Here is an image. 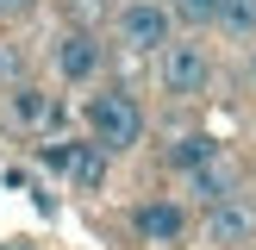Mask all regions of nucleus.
<instances>
[{
  "instance_id": "0eeeda50",
  "label": "nucleus",
  "mask_w": 256,
  "mask_h": 250,
  "mask_svg": "<svg viewBox=\"0 0 256 250\" xmlns=\"http://www.w3.org/2000/svg\"><path fill=\"white\" fill-rule=\"evenodd\" d=\"M206 238H212L219 250H244L250 238H256V206L238 200V194L219 200V206H206Z\"/></svg>"
},
{
  "instance_id": "f3484780",
  "label": "nucleus",
  "mask_w": 256,
  "mask_h": 250,
  "mask_svg": "<svg viewBox=\"0 0 256 250\" xmlns=\"http://www.w3.org/2000/svg\"><path fill=\"white\" fill-rule=\"evenodd\" d=\"M0 19H6V12H0Z\"/></svg>"
},
{
  "instance_id": "2eb2a0df",
  "label": "nucleus",
  "mask_w": 256,
  "mask_h": 250,
  "mask_svg": "<svg viewBox=\"0 0 256 250\" xmlns=\"http://www.w3.org/2000/svg\"><path fill=\"white\" fill-rule=\"evenodd\" d=\"M156 6H175V0H156Z\"/></svg>"
},
{
  "instance_id": "7ed1b4c3",
  "label": "nucleus",
  "mask_w": 256,
  "mask_h": 250,
  "mask_svg": "<svg viewBox=\"0 0 256 250\" xmlns=\"http://www.w3.org/2000/svg\"><path fill=\"white\" fill-rule=\"evenodd\" d=\"M112 38H119L132 56H156L175 38V12L156 6V0H125V6L112 12Z\"/></svg>"
},
{
  "instance_id": "9b49d317",
  "label": "nucleus",
  "mask_w": 256,
  "mask_h": 250,
  "mask_svg": "<svg viewBox=\"0 0 256 250\" xmlns=\"http://www.w3.org/2000/svg\"><path fill=\"white\" fill-rule=\"evenodd\" d=\"M219 25L225 38H256V0H219Z\"/></svg>"
},
{
  "instance_id": "dca6fc26",
  "label": "nucleus",
  "mask_w": 256,
  "mask_h": 250,
  "mask_svg": "<svg viewBox=\"0 0 256 250\" xmlns=\"http://www.w3.org/2000/svg\"><path fill=\"white\" fill-rule=\"evenodd\" d=\"M88 6H100V0H88Z\"/></svg>"
},
{
  "instance_id": "20e7f679",
  "label": "nucleus",
  "mask_w": 256,
  "mask_h": 250,
  "mask_svg": "<svg viewBox=\"0 0 256 250\" xmlns=\"http://www.w3.org/2000/svg\"><path fill=\"white\" fill-rule=\"evenodd\" d=\"M38 156H44V169H56L82 194H100L106 188V169H112V150H100L94 138H62V144H44Z\"/></svg>"
},
{
  "instance_id": "ddd939ff",
  "label": "nucleus",
  "mask_w": 256,
  "mask_h": 250,
  "mask_svg": "<svg viewBox=\"0 0 256 250\" xmlns=\"http://www.w3.org/2000/svg\"><path fill=\"white\" fill-rule=\"evenodd\" d=\"M32 6H38V0H0V12H6V19H25Z\"/></svg>"
},
{
  "instance_id": "423d86ee",
  "label": "nucleus",
  "mask_w": 256,
  "mask_h": 250,
  "mask_svg": "<svg viewBox=\"0 0 256 250\" xmlns=\"http://www.w3.org/2000/svg\"><path fill=\"white\" fill-rule=\"evenodd\" d=\"M132 232L144 238V244H156V250H175V244L188 238V206L169 200V194L138 200V206H132Z\"/></svg>"
},
{
  "instance_id": "1a4fd4ad",
  "label": "nucleus",
  "mask_w": 256,
  "mask_h": 250,
  "mask_svg": "<svg viewBox=\"0 0 256 250\" xmlns=\"http://www.w3.org/2000/svg\"><path fill=\"white\" fill-rule=\"evenodd\" d=\"M188 194L200 200V206H219V200H232L238 194V169L225 156H212V162H200L194 175H188Z\"/></svg>"
},
{
  "instance_id": "6e6552de",
  "label": "nucleus",
  "mask_w": 256,
  "mask_h": 250,
  "mask_svg": "<svg viewBox=\"0 0 256 250\" xmlns=\"http://www.w3.org/2000/svg\"><path fill=\"white\" fill-rule=\"evenodd\" d=\"M6 112H12L19 132H50V125L62 119V100L50 94V88H38V82H19V88L6 94Z\"/></svg>"
},
{
  "instance_id": "f03ea898",
  "label": "nucleus",
  "mask_w": 256,
  "mask_h": 250,
  "mask_svg": "<svg viewBox=\"0 0 256 250\" xmlns=\"http://www.w3.org/2000/svg\"><path fill=\"white\" fill-rule=\"evenodd\" d=\"M156 88L175 100H200L212 88V50L200 38H169L156 50Z\"/></svg>"
},
{
  "instance_id": "4468645a",
  "label": "nucleus",
  "mask_w": 256,
  "mask_h": 250,
  "mask_svg": "<svg viewBox=\"0 0 256 250\" xmlns=\"http://www.w3.org/2000/svg\"><path fill=\"white\" fill-rule=\"evenodd\" d=\"M250 82H256V50H250Z\"/></svg>"
},
{
  "instance_id": "39448f33",
  "label": "nucleus",
  "mask_w": 256,
  "mask_h": 250,
  "mask_svg": "<svg viewBox=\"0 0 256 250\" xmlns=\"http://www.w3.org/2000/svg\"><path fill=\"white\" fill-rule=\"evenodd\" d=\"M50 69H56L69 88H88V82H100V69H106V44H100L88 25H69V32H56V44H50Z\"/></svg>"
},
{
  "instance_id": "9d476101",
  "label": "nucleus",
  "mask_w": 256,
  "mask_h": 250,
  "mask_svg": "<svg viewBox=\"0 0 256 250\" xmlns=\"http://www.w3.org/2000/svg\"><path fill=\"white\" fill-rule=\"evenodd\" d=\"M212 156H225V150H219V138H206V132H188V138L169 144V169H182V175H194L200 162H212Z\"/></svg>"
},
{
  "instance_id": "f257e3e1",
  "label": "nucleus",
  "mask_w": 256,
  "mask_h": 250,
  "mask_svg": "<svg viewBox=\"0 0 256 250\" xmlns=\"http://www.w3.org/2000/svg\"><path fill=\"white\" fill-rule=\"evenodd\" d=\"M82 125H88V138H94L100 150H112V156H125V150H138L144 144V106H138V94L132 88H94V94L82 100Z\"/></svg>"
},
{
  "instance_id": "f8f14e48",
  "label": "nucleus",
  "mask_w": 256,
  "mask_h": 250,
  "mask_svg": "<svg viewBox=\"0 0 256 250\" xmlns=\"http://www.w3.org/2000/svg\"><path fill=\"white\" fill-rule=\"evenodd\" d=\"M175 25H188V32H206L212 19H219V0H175Z\"/></svg>"
}]
</instances>
